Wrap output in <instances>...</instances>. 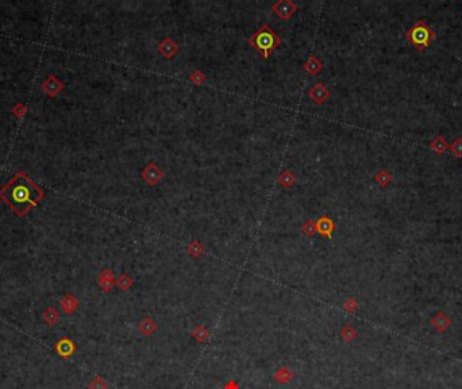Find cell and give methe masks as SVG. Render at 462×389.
<instances>
[{
	"label": "cell",
	"mask_w": 462,
	"mask_h": 389,
	"mask_svg": "<svg viewBox=\"0 0 462 389\" xmlns=\"http://www.w3.org/2000/svg\"><path fill=\"white\" fill-rule=\"evenodd\" d=\"M317 230H319L323 235H331V231L334 230V224L333 222L327 218H323L320 219L317 224Z\"/></svg>",
	"instance_id": "8"
},
{
	"label": "cell",
	"mask_w": 462,
	"mask_h": 389,
	"mask_svg": "<svg viewBox=\"0 0 462 389\" xmlns=\"http://www.w3.org/2000/svg\"><path fill=\"white\" fill-rule=\"evenodd\" d=\"M0 197L19 216H23L30 208L35 207L39 200H42L43 192L30 177L18 173L0 189Z\"/></svg>",
	"instance_id": "1"
},
{
	"label": "cell",
	"mask_w": 462,
	"mask_h": 389,
	"mask_svg": "<svg viewBox=\"0 0 462 389\" xmlns=\"http://www.w3.org/2000/svg\"><path fill=\"white\" fill-rule=\"evenodd\" d=\"M357 335H358V332H357V330H355L351 325L344 326L342 330H341V338H342L345 342L354 341L355 338H357Z\"/></svg>",
	"instance_id": "7"
},
{
	"label": "cell",
	"mask_w": 462,
	"mask_h": 389,
	"mask_svg": "<svg viewBox=\"0 0 462 389\" xmlns=\"http://www.w3.org/2000/svg\"><path fill=\"white\" fill-rule=\"evenodd\" d=\"M191 336H192L198 343H204V342L210 338V331L207 330L205 326L198 325L194 330H192V332H191Z\"/></svg>",
	"instance_id": "6"
},
{
	"label": "cell",
	"mask_w": 462,
	"mask_h": 389,
	"mask_svg": "<svg viewBox=\"0 0 462 389\" xmlns=\"http://www.w3.org/2000/svg\"><path fill=\"white\" fill-rule=\"evenodd\" d=\"M391 180H392V177H391V175L385 171L380 172V173L376 176V181L378 182L380 185H387V184L391 182Z\"/></svg>",
	"instance_id": "14"
},
{
	"label": "cell",
	"mask_w": 462,
	"mask_h": 389,
	"mask_svg": "<svg viewBox=\"0 0 462 389\" xmlns=\"http://www.w3.org/2000/svg\"><path fill=\"white\" fill-rule=\"evenodd\" d=\"M118 284H119V287L123 289V291H127V289L133 285V280H131L127 274H123V276H120V277H119Z\"/></svg>",
	"instance_id": "15"
},
{
	"label": "cell",
	"mask_w": 462,
	"mask_h": 389,
	"mask_svg": "<svg viewBox=\"0 0 462 389\" xmlns=\"http://www.w3.org/2000/svg\"><path fill=\"white\" fill-rule=\"evenodd\" d=\"M88 388L89 389H107L108 385L104 380L100 379V377H96V379L93 380L91 384H89Z\"/></svg>",
	"instance_id": "16"
},
{
	"label": "cell",
	"mask_w": 462,
	"mask_h": 389,
	"mask_svg": "<svg viewBox=\"0 0 462 389\" xmlns=\"http://www.w3.org/2000/svg\"><path fill=\"white\" fill-rule=\"evenodd\" d=\"M430 325L433 326V327H434L438 332H441L442 334V332H445V331L450 327V325H452V319H450V318H447L445 312H438L434 318H431Z\"/></svg>",
	"instance_id": "4"
},
{
	"label": "cell",
	"mask_w": 462,
	"mask_h": 389,
	"mask_svg": "<svg viewBox=\"0 0 462 389\" xmlns=\"http://www.w3.org/2000/svg\"><path fill=\"white\" fill-rule=\"evenodd\" d=\"M57 350H58V353L61 356L66 357V356H70L72 353L75 352V346H73V343L70 341L64 339V341H61L58 345H57Z\"/></svg>",
	"instance_id": "9"
},
{
	"label": "cell",
	"mask_w": 462,
	"mask_h": 389,
	"mask_svg": "<svg viewBox=\"0 0 462 389\" xmlns=\"http://www.w3.org/2000/svg\"><path fill=\"white\" fill-rule=\"evenodd\" d=\"M157 329H158L157 323L151 319V318H149V316L144 318V319L138 323V331H140V334H142L144 336L153 335L157 331Z\"/></svg>",
	"instance_id": "5"
},
{
	"label": "cell",
	"mask_w": 462,
	"mask_h": 389,
	"mask_svg": "<svg viewBox=\"0 0 462 389\" xmlns=\"http://www.w3.org/2000/svg\"><path fill=\"white\" fill-rule=\"evenodd\" d=\"M295 379V372L289 366H283L273 373V380L279 385H287Z\"/></svg>",
	"instance_id": "3"
},
{
	"label": "cell",
	"mask_w": 462,
	"mask_h": 389,
	"mask_svg": "<svg viewBox=\"0 0 462 389\" xmlns=\"http://www.w3.org/2000/svg\"><path fill=\"white\" fill-rule=\"evenodd\" d=\"M225 389H238V384H236L234 380H231V381H229V383L225 385Z\"/></svg>",
	"instance_id": "18"
},
{
	"label": "cell",
	"mask_w": 462,
	"mask_h": 389,
	"mask_svg": "<svg viewBox=\"0 0 462 389\" xmlns=\"http://www.w3.org/2000/svg\"><path fill=\"white\" fill-rule=\"evenodd\" d=\"M258 46H261L263 49H268L269 46H272V42H273V38L270 34H263L261 37L258 38Z\"/></svg>",
	"instance_id": "12"
},
{
	"label": "cell",
	"mask_w": 462,
	"mask_h": 389,
	"mask_svg": "<svg viewBox=\"0 0 462 389\" xmlns=\"http://www.w3.org/2000/svg\"><path fill=\"white\" fill-rule=\"evenodd\" d=\"M344 309L346 311V312H349V314L355 312V311L358 309V303H357V300L353 298H349L347 300H345Z\"/></svg>",
	"instance_id": "11"
},
{
	"label": "cell",
	"mask_w": 462,
	"mask_h": 389,
	"mask_svg": "<svg viewBox=\"0 0 462 389\" xmlns=\"http://www.w3.org/2000/svg\"><path fill=\"white\" fill-rule=\"evenodd\" d=\"M452 153L456 157H462V139H456V142L452 145Z\"/></svg>",
	"instance_id": "17"
},
{
	"label": "cell",
	"mask_w": 462,
	"mask_h": 389,
	"mask_svg": "<svg viewBox=\"0 0 462 389\" xmlns=\"http://www.w3.org/2000/svg\"><path fill=\"white\" fill-rule=\"evenodd\" d=\"M189 254H192L194 257H199L202 253H203V246L200 245L199 242H192L191 245L188 246V249H187Z\"/></svg>",
	"instance_id": "13"
},
{
	"label": "cell",
	"mask_w": 462,
	"mask_h": 389,
	"mask_svg": "<svg viewBox=\"0 0 462 389\" xmlns=\"http://www.w3.org/2000/svg\"><path fill=\"white\" fill-rule=\"evenodd\" d=\"M405 37L418 50H423L429 46V43L433 38L435 37V34L426 26L425 22L419 21L416 22L412 29L405 34Z\"/></svg>",
	"instance_id": "2"
},
{
	"label": "cell",
	"mask_w": 462,
	"mask_h": 389,
	"mask_svg": "<svg viewBox=\"0 0 462 389\" xmlns=\"http://www.w3.org/2000/svg\"><path fill=\"white\" fill-rule=\"evenodd\" d=\"M431 149L434 150L435 153L438 154H442V153H445V150L447 149V144L445 138H442V137H436L433 142H431Z\"/></svg>",
	"instance_id": "10"
}]
</instances>
